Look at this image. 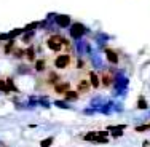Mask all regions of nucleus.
I'll return each mask as SVG.
<instances>
[{"instance_id":"nucleus-2","label":"nucleus","mask_w":150,"mask_h":147,"mask_svg":"<svg viewBox=\"0 0 150 147\" xmlns=\"http://www.w3.org/2000/svg\"><path fill=\"white\" fill-rule=\"evenodd\" d=\"M53 66L56 67L58 70H66L72 66V55L70 53H61L54 58L53 61Z\"/></svg>"},{"instance_id":"nucleus-1","label":"nucleus","mask_w":150,"mask_h":147,"mask_svg":"<svg viewBox=\"0 0 150 147\" xmlns=\"http://www.w3.org/2000/svg\"><path fill=\"white\" fill-rule=\"evenodd\" d=\"M46 46H48L51 51H56V53H61L64 48H69V42L66 40L64 37H61V35H51V37L46 38Z\"/></svg>"},{"instance_id":"nucleus-16","label":"nucleus","mask_w":150,"mask_h":147,"mask_svg":"<svg viewBox=\"0 0 150 147\" xmlns=\"http://www.w3.org/2000/svg\"><path fill=\"white\" fill-rule=\"evenodd\" d=\"M11 46H13V42H10V43L5 46V53H10V50H11Z\"/></svg>"},{"instance_id":"nucleus-14","label":"nucleus","mask_w":150,"mask_h":147,"mask_svg":"<svg viewBox=\"0 0 150 147\" xmlns=\"http://www.w3.org/2000/svg\"><path fill=\"white\" fill-rule=\"evenodd\" d=\"M27 58H29L30 61L35 58V56H34V48H29V50H27Z\"/></svg>"},{"instance_id":"nucleus-11","label":"nucleus","mask_w":150,"mask_h":147,"mask_svg":"<svg viewBox=\"0 0 150 147\" xmlns=\"http://www.w3.org/2000/svg\"><path fill=\"white\" fill-rule=\"evenodd\" d=\"M78 96L80 94H78L77 91H72V89H70V91H67L66 94H64V99H77Z\"/></svg>"},{"instance_id":"nucleus-10","label":"nucleus","mask_w":150,"mask_h":147,"mask_svg":"<svg viewBox=\"0 0 150 147\" xmlns=\"http://www.w3.org/2000/svg\"><path fill=\"white\" fill-rule=\"evenodd\" d=\"M83 32H85V27L81 26V24H74V27H72V35L74 37H80Z\"/></svg>"},{"instance_id":"nucleus-13","label":"nucleus","mask_w":150,"mask_h":147,"mask_svg":"<svg viewBox=\"0 0 150 147\" xmlns=\"http://www.w3.org/2000/svg\"><path fill=\"white\" fill-rule=\"evenodd\" d=\"M51 144H53V138H46V139H43V141L40 142L42 147H48V146H51Z\"/></svg>"},{"instance_id":"nucleus-6","label":"nucleus","mask_w":150,"mask_h":147,"mask_svg":"<svg viewBox=\"0 0 150 147\" xmlns=\"http://www.w3.org/2000/svg\"><path fill=\"white\" fill-rule=\"evenodd\" d=\"M105 56H107V61H109L110 64H117V62H118V55H117L115 50L107 48L105 50Z\"/></svg>"},{"instance_id":"nucleus-4","label":"nucleus","mask_w":150,"mask_h":147,"mask_svg":"<svg viewBox=\"0 0 150 147\" xmlns=\"http://www.w3.org/2000/svg\"><path fill=\"white\" fill-rule=\"evenodd\" d=\"M91 89V83H90V78H80L77 83V93L78 94H86L90 93Z\"/></svg>"},{"instance_id":"nucleus-8","label":"nucleus","mask_w":150,"mask_h":147,"mask_svg":"<svg viewBox=\"0 0 150 147\" xmlns=\"http://www.w3.org/2000/svg\"><path fill=\"white\" fill-rule=\"evenodd\" d=\"M88 77H90V83H91V87L93 88H99L101 87V80H99V77H98V74L96 72H88Z\"/></svg>"},{"instance_id":"nucleus-15","label":"nucleus","mask_w":150,"mask_h":147,"mask_svg":"<svg viewBox=\"0 0 150 147\" xmlns=\"http://www.w3.org/2000/svg\"><path fill=\"white\" fill-rule=\"evenodd\" d=\"M139 107H142V109H145V107H147V104H145L144 99H139Z\"/></svg>"},{"instance_id":"nucleus-7","label":"nucleus","mask_w":150,"mask_h":147,"mask_svg":"<svg viewBox=\"0 0 150 147\" xmlns=\"http://www.w3.org/2000/svg\"><path fill=\"white\" fill-rule=\"evenodd\" d=\"M101 83H102V87H110V85L113 83V75L110 74V72H105V74H102L101 75Z\"/></svg>"},{"instance_id":"nucleus-12","label":"nucleus","mask_w":150,"mask_h":147,"mask_svg":"<svg viewBox=\"0 0 150 147\" xmlns=\"http://www.w3.org/2000/svg\"><path fill=\"white\" fill-rule=\"evenodd\" d=\"M58 24L59 26H67V24H69V18L67 16H58Z\"/></svg>"},{"instance_id":"nucleus-3","label":"nucleus","mask_w":150,"mask_h":147,"mask_svg":"<svg viewBox=\"0 0 150 147\" xmlns=\"http://www.w3.org/2000/svg\"><path fill=\"white\" fill-rule=\"evenodd\" d=\"M59 78H61V77H59L56 72H48L43 78H42V83L46 85V87H54L58 82H61Z\"/></svg>"},{"instance_id":"nucleus-9","label":"nucleus","mask_w":150,"mask_h":147,"mask_svg":"<svg viewBox=\"0 0 150 147\" xmlns=\"http://www.w3.org/2000/svg\"><path fill=\"white\" fill-rule=\"evenodd\" d=\"M35 70H37V72L46 70V59H37L35 61Z\"/></svg>"},{"instance_id":"nucleus-5","label":"nucleus","mask_w":150,"mask_h":147,"mask_svg":"<svg viewBox=\"0 0 150 147\" xmlns=\"http://www.w3.org/2000/svg\"><path fill=\"white\" fill-rule=\"evenodd\" d=\"M53 91H54L56 94L64 96L67 91H70V85H69V82H64V80L58 82V83H56L54 87H53Z\"/></svg>"}]
</instances>
